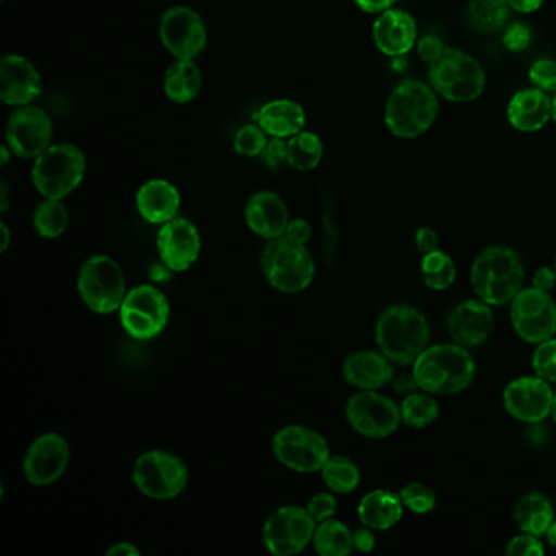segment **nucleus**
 <instances>
[{
	"instance_id": "f257e3e1",
	"label": "nucleus",
	"mask_w": 556,
	"mask_h": 556,
	"mask_svg": "<svg viewBox=\"0 0 556 556\" xmlns=\"http://www.w3.org/2000/svg\"><path fill=\"white\" fill-rule=\"evenodd\" d=\"M413 376L426 393L454 395L473 382L475 361L460 344H435L413 363Z\"/></svg>"
},
{
	"instance_id": "f03ea898",
	"label": "nucleus",
	"mask_w": 556,
	"mask_h": 556,
	"mask_svg": "<svg viewBox=\"0 0 556 556\" xmlns=\"http://www.w3.org/2000/svg\"><path fill=\"white\" fill-rule=\"evenodd\" d=\"M470 279L478 299L488 305H506L522 291L523 265L513 249L488 247L471 265Z\"/></svg>"
},
{
	"instance_id": "7ed1b4c3",
	"label": "nucleus",
	"mask_w": 556,
	"mask_h": 556,
	"mask_svg": "<svg viewBox=\"0 0 556 556\" xmlns=\"http://www.w3.org/2000/svg\"><path fill=\"white\" fill-rule=\"evenodd\" d=\"M376 340L380 353L399 366H409L428 348L429 325L418 308L393 305L377 321Z\"/></svg>"
},
{
	"instance_id": "20e7f679",
	"label": "nucleus",
	"mask_w": 556,
	"mask_h": 556,
	"mask_svg": "<svg viewBox=\"0 0 556 556\" xmlns=\"http://www.w3.org/2000/svg\"><path fill=\"white\" fill-rule=\"evenodd\" d=\"M438 113L434 89L421 80L406 79L392 90L387 100V128L400 139L419 138L434 125Z\"/></svg>"
},
{
	"instance_id": "39448f33",
	"label": "nucleus",
	"mask_w": 556,
	"mask_h": 556,
	"mask_svg": "<svg viewBox=\"0 0 556 556\" xmlns=\"http://www.w3.org/2000/svg\"><path fill=\"white\" fill-rule=\"evenodd\" d=\"M428 77L434 92L454 103L473 102L486 86L481 64L455 48H445L439 60L429 64Z\"/></svg>"
},
{
	"instance_id": "423d86ee",
	"label": "nucleus",
	"mask_w": 556,
	"mask_h": 556,
	"mask_svg": "<svg viewBox=\"0 0 556 556\" xmlns=\"http://www.w3.org/2000/svg\"><path fill=\"white\" fill-rule=\"evenodd\" d=\"M260 262L266 281L276 291L295 294L314 281L315 263L307 247L291 242L285 236L268 240Z\"/></svg>"
},
{
	"instance_id": "0eeeda50",
	"label": "nucleus",
	"mask_w": 556,
	"mask_h": 556,
	"mask_svg": "<svg viewBox=\"0 0 556 556\" xmlns=\"http://www.w3.org/2000/svg\"><path fill=\"white\" fill-rule=\"evenodd\" d=\"M86 168V157L76 146H50L40 157L35 159L31 180L41 197L64 200L83 184Z\"/></svg>"
},
{
	"instance_id": "6e6552de",
	"label": "nucleus",
	"mask_w": 556,
	"mask_h": 556,
	"mask_svg": "<svg viewBox=\"0 0 556 556\" xmlns=\"http://www.w3.org/2000/svg\"><path fill=\"white\" fill-rule=\"evenodd\" d=\"M77 289L84 304L102 315L119 311L128 294L122 266L106 255L90 256L84 263L77 278Z\"/></svg>"
},
{
	"instance_id": "1a4fd4ad",
	"label": "nucleus",
	"mask_w": 556,
	"mask_h": 556,
	"mask_svg": "<svg viewBox=\"0 0 556 556\" xmlns=\"http://www.w3.org/2000/svg\"><path fill=\"white\" fill-rule=\"evenodd\" d=\"M136 486L154 500H172L184 493L188 468L180 457L165 451L144 452L132 468Z\"/></svg>"
},
{
	"instance_id": "9d476101",
	"label": "nucleus",
	"mask_w": 556,
	"mask_h": 556,
	"mask_svg": "<svg viewBox=\"0 0 556 556\" xmlns=\"http://www.w3.org/2000/svg\"><path fill=\"white\" fill-rule=\"evenodd\" d=\"M170 304L167 298L151 285L138 286L126 294L119 318L126 333L136 340H151L167 327Z\"/></svg>"
},
{
	"instance_id": "9b49d317",
	"label": "nucleus",
	"mask_w": 556,
	"mask_h": 556,
	"mask_svg": "<svg viewBox=\"0 0 556 556\" xmlns=\"http://www.w3.org/2000/svg\"><path fill=\"white\" fill-rule=\"evenodd\" d=\"M276 458L289 470L314 473L330 458L327 439L307 426H286L273 439Z\"/></svg>"
},
{
	"instance_id": "f8f14e48",
	"label": "nucleus",
	"mask_w": 556,
	"mask_h": 556,
	"mask_svg": "<svg viewBox=\"0 0 556 556\" xmlns=\"http://www.w3.org/2000/svg\"><path fill=\"white\" fill-rule=\"evenodd\" d=\"M315 529L317 522L307 507L282 506L266 519L263 542L273 555H298L314 540Z\"/></svg>"
},
{
	"instance_id": "ddd939ff",
	"label": "nucleus",
	"mask_w": 556,
	"mask_h": 556,
	"mask_svg": "<svg viewBox=\"0 0 556 556\" xmlns=\"http://www.w3.org/2000/svg\"><path fill=\"white\" fill-rule=\"evenodd\" d=\"M514 330L530 344H540L556 333V304L549 292L522 289L510 302Z\"/></svg>"
},
{
	"instance_id": "4468645a",
	"label": "nucleus",
	"mask_w": 556,
	"mask_h": 556,
	"mask_svg": "<svg viewBox=\"0 0 556 556\" xmlns=\"http://www.w3.org/2000/svg\"><path fill=\"white\" fill-rule=\"evenodd\" d=\"M346 419L351 428L366 438H389L402 422V412L389 396L376 390H361L348 400Z\"/></svg>"
},
{
	"instance_id": "2eb2a0df",
	"label": "nucleus",
	"mask_w": 556,
	"mask_h": 556,
	"mask_svg": "<svg viewBox=\"0 0 556 556\" xmlns=\"http://www.w3.org/2000/svg\"><path fill=\"white\" fill-rule=\"evenodd\" d=\"M161 40L175 60H194L207 43L206 25L193 9L177 5L168 9L161 21Z\"/></svg>"
},
{
	"instance_id": "dca6fc26",
	"label": "nucleus",
	"mask_w": 556,
	"mask_h": 556,
	"mask_svg": "<svg viewBox=\"0 0 556 556\" xmlns=\"http://www.w3.org/2000/svg\"><path fill=\"white\" fill-rule=\"evenodd\" d=\"M8 146L21 159H37L53 139V122L37 106H18L8 123Z\"/></svg>"
},
{
	"instance_id": "f3484780",
	"label": "nucleus",
	"mask_w": 556,
	"mask_h": 556,
	"mask_svg": "<svg viewBox=\"0 0 556 556\" xmlns=\"http://www.w3.org/2000/svg\"><path fill=\"white\" fill-rule=\"evenodd\" d=\"M70 442L56 432L35 439L24 460L25 478L35 486H48L60 480L70 465Z\"/></svg>"
},
{
	"instance_id": "a211bd4d",
	"label": "nucleus",
	"mask_w": 556,
	"mask_h": 556,
	"mask_svg": "<svg viewBox=\"0 0 556 556\" xmlns=\"http://www.w3.org/2000/svg\"><path fill=\"white\" fill-rule=\"evenodd\" d=\"M553 390L542 377H519L503 393L504 408L517 421L542 422L552 409Z\"/></svg>"
},
{
	"instance_id": "6ab92c4d",
	"label": "nucleus",
	"mask_w": 556,
	"mask_h": 556,
	"mask_svg": "<svg viewBox=\"0 0 556 556\" xmlns=\"http://www.w3.org/2000/svg\"><path fill=\"white\" fill-rule=\"evenodd\" d=\"M157 250L162 262L170 271H187L201 252V237L197 226L185 217H175L162 224Z\"/></svg>"
},
{
	"instance_id": "aec40b11",
	"label": "nucleus",
	"mask_w": 556,
	"mask_h": 556,
	"mask_svg": "<svg viewBox=\"0 0 556 556\" xmlns=\"http://www.w3.org/2000/svg\"><path fill=\"white\" fill-rule=\"evenodd\" d=\"M41 93L37 67L18 54H5L0 61V99L5 105H30Z\"/></svg>"
},
{
	"instance_id": "412c9836",
	"label": "nucleus",
	"mask_w": 556,
	"mask_h": 556,
	"mask_svg": "<svg viewBox=\"0 0 556 556\" xmlns=\"http://www.w3.org/2000/svg\"><path fill=\"white\" fill-rule=\"evenodd\" d=\"M493 312L481 299L462 302L448 315V333L465 348L483 344L493 331Z\"/></svg>"
},
{
	"instance_id": "4be33fe9",
	"label": "nucleus",
	"mask_w": 556,
	"mask_h": 556,
	"mask_svg": "<svg viewBox=\"0 0 556 556\" xmlns=\"http://www.w3.org/2000/svg\"><path fill=\"white\" fill-rule=\"evenodd\" d=\"M372 37L380 53L392 58L403 56L412 51L418 38L415 18L408 12L389 9L374 22Z\"/></svg>"
},
{
	"instance_id": "5701e85b",
	"label": "nucleus",
	"mask_w": 556,
	"mask_h": 556,
	"mask_svg": "<svg viewBox=\"0 0 556 556\" xmlns=\"http://www.w3.org/2000/svg\"><path fill=\"white\" fill-rule=\"evenodd\" d=\"M245 220L253 233L265 240H275L285 236L291 219L288 206L278 194L258 191L247 203Z\"/></svg>"
},
{
	"instance_id": "b1692460",
	"label": "nucleus",
	"mask_w": 556,
	"mask_h": 556,
	"mask_svg": "<svg viewBox=\"0 0 556 556\" xmlns=\"http://www.w3.org/2000/svg\"><path fill=\"white\" fill-rule=\"evenodd\" d=\"M343 376L356 389L377 390L393 379L392 361L383 353L359 351L344 361Z\"/></svg>"
},
{
	"instance_id": "393cba45",
	"label": "nucleus",
	"mask_w": 556,
	"mask_h": 556,
	"mask_svg": "<svg viewBox=\"0 0 556 556\" xmlns=\"http://www.w3.org/2000/svg\"><path fill=\"white\" fill-rule=\"evenodd\" d=\"M181 198L177 188L167 180H149L139 188L136 206L142 219L151 224H165L177 217Z\"/></svg>"
},
{
	"instance_id": "a878e982",
	"label": "nucleus",
	"mask_w": 556,
	"mask_h": 556,
	"mask_svg": "<svg viewBox=\"0 0 556 556\" xmlns=\"http://www.w3.org/2000/svg\"><path fill=\"white\" fill-rule=\"evenodd\" d=\"M507 119L517 131H539L552 119V100L539 89L520 90L507 105Z\"/></svg>"
},
{
	"instance_id": "bb28decb",
	"label": "nucleus",
	"mask_w": 556,
	"mask_h": 556,
	"mask_svg": "<svg viewBox=\"0 0 556 556\" xmlns=\"http://www.w3.org/2000/svg\"><path fill=\"white\" fill-rule=\"evenodd\" d=\"M256 122L271 138L291 139L304 129L305 112L292 100H275L260 109Z\"/></svg>"
},
{
	"instance_id": "cd10ccee",
	"label": "nucleus",
	"mask_w": 556,
	"mask_h": 556,
	"mask_svg": "<svg viewBox=\"0 0 556 556\" xmlns=\"http://www.w3.org/2000/svg\"><path fill=\"white\" fill-rule=\"evenodd\" d=\"M403 503L400 494L389 490H376L361 500L357 514L361 522L372 530L392 529L402 519Z\"/></svg>"
},
{
	"instance_id": "c85d7f7f",
	"label": "nucleus",
	"mask_w": 556,
	"mask_h": 556,
	"mask_svg": "<svg viewBox=\"0 0 556 556\" xmlns=\"http://www.w3.org/2000/svg\"><path fill=\"white\" fill-rule=\"evenodd\" d=\"M513 519L522 532L542 536L555 520V510L542 493H527L514 504Z\"/></svg>"
},
{
	"instance_id": "c756f323",
	"label": "nucleus",
	"mask_w": 556,
	"mask_h": 556,
	"mask_svg": "<svg viewBox=\"0 0 556 556\" xmlns=\"http://www.w3.org/2000/svg\"><path fill=\"white\" fill-rule=\"evenodd\" d=\"M203 74L193 60H175L165 73V96L175 103H190L200 96Z\"/></svg>"
},
{
	"instance_id": "7c9ffc66",
	"label": "nucleus",
	"mask_w": 556,
	"mask_h": 556,
	"mask_svg": "<svg viewBox=\"0 0 556 556\" xmlns=\"http://www.w3.org/2000/svg\"><path fill=\"white\" fill-rule=\"evenodd\" d=\"M315 552L321 556H348L353 552V533L340 520L327 519L318 523L314 533Z\"/></svg>"
},
{
	"instance_id": "2f4dec72",
	"label": "nucleus",
	"mask_w": 556,
	"mask_h": 556,
	"mask_svg": "<svg viewBox=\"0 0 556 556\" xmlns=\"http://www.w3.org/2000/svg\"><path fill=\"white\" fill-rule=\"evenodd\" d=\"M324 157V144L314 132L301 131L288 142V165L298 172L314 170Z\"/></svg>"
},
{
	"instance_id": "473e14b6",
	"label": "nucleus",
	"mask_w": 556,
	"mask_h": 556,
	"mask_svg": "<svg viewBox=\"0 0 556 556\" xmlns=\"http://www.w3.org/2000/svg\"><path fill=\"white\" fill-rule=\"evenodd\" d=\"M320 473L324 483L334 493H353L361 483L359 468L344 455H330Z\"/></svg>"
},
{
	"instance_id": "72a5a7b5",
	"label": "nucleus",
	"mask_w": 556,
	"mask_h": 556,
	"mask_svg": "<svg viewBox=\"0 0 556 556\" xmlns=\"http://www.w3.org/2000/svg\"><path fill=\"white\" fill-rule=\"evenodd\" d=\"M70 213L61 200H45L34 213V227L45 239H58L66 232Z\"/></svg>"
},
{
	"instance_id": "f704fd0d",
	"label": "nucleus",
	"mask_w": 556,
	"mask_h": 556,
	"mask_svg": "<svg viewBox=\"0 0 556 556\" xmlns=\"http://www.w3.org/2000/svg\"><path fill=\"white\" fill-rule=\"evenodd\" d=\"M421 275L429 289L445 291L454 285L457 269H455L454 260L447 253L435 250L422 258Z\"/></svg>"
},
{
	"instance_id": "c9c22d12",
	"label": "nucleus",
	"mask_w": 556,
	"mask_h": 556,
	"mask_svg": "<svg viewBox=\"0 0 556 556\" xmlns=\"http://www.w3.org/2000/svg\"><path fill=\"white\" fill-rule=\"evenodd\" d=\"M509 17L507 0H471L468 18L481 31H496Z\"/></svg>"
},
{
	"instance_id": "e433bc0d",
	"label": "nucleus",
	"mask_w": 556,
	"mask_h": 556,
	"mask_svg": "<svg viewBox=\"0 0 556 556\" xmlns=\"http://www.w3.org/2000/svg\"><path fill=\"white\" fill-rule=\"evenodd\" d=\"M402 421L409 428L422 429L432 425L439 416V405L431 395L409 393L400 405Z\"/></svg>"
},
{
	"instance_id": "4c0bfd02",
	"label": "nucleus",
	"mask_w": 556,
	"mask_h": 556,
	"mask_svg": "<svg viewBox=\"0 0 556 556\" xmlns=\"http://www.w3.org/2000/svg\"><path fill=\"white\" fill-rule=\"evenodd\" d=\"M268 141L260 125H247L239 129L233 139V149L243 157H258L265 152Z\"/></svg>"
},
{
	"instance_id": "58836bf2",
	"label": "nucleus",
	"mask_w": 556,
	"mask_h": 556,
	"mask_svg": "<svg viewBox=\"0 0 556 556\" xmlns=\"http://www.w3.org/2000/svg\"><path fill=\"white\" fill-rule=\"evenodd\" d=\"M403 506L416 514L431 513L435 507V494L422 483H409L400 491Z\"/></svg>"
},
{
	"instance_id": "ea45409f",
	"label": "nucleus",
	"mask_w": 556,
	"mask_h": 556,
	"mask_svg": "<svg viewBox=\"0 0 556 556\" xmlns=\"http://www.w3.org/2000/svg\"><path fill=\"white\" fill-rule=\"evenodd\" d=\"M533 372L546 382H556V338L536 344L532 356Z\"/></svg>"
},
{
	"instance_id": "a19ab883",
	"label": "nucleus",
	"mask_w": 556,
	"mask_h": 556,
	"mask_svg": "<svg viewBox=\"0 0 556 556\" xmlns=\"http://www.w3.org/2000/svg\"><path fill=\"white\" fill-rule=\"evenodd\" d=\"M530 83L545 93H556V61L539 60L529 71Z\"/></svg>"
},
{
	"instance_id": "79ce46f5",
	"label": "nucleus",
	"mask_w": 556,
	"mask_h": 556,
	"mask_svg": "<svg viewBox=\"0 0 556 556\" xmlns=\"http://www.w3.org/2000/svg\"><path fill=\"white\" fill-rule=\"evenodd\" d=\"M506 553L513 556H542L545 553V546L540 542V536L522 532V535L514 536L507 543Z\"/></svg>"
},
{
	"instance_id": "37998d69",
	"label": "nucleus",
	"mask_w": 556,
	"mask_h": 556,
	"mask_svg": "<svg viewBox=\"0 0 556 556\" xmlns=\"http://www.w3.org/2000/svg\"><path fill=\"white\" fill-rule=\"evenodd\" d=\"M307 510L317 523L331 519L338 510L337 497L330 493L315 494L314 497L308 500Z\"/></svg>"
},
{
	"instance_id": "c03bdc74",
	"label": "nucleus",
	"mask_w": 556,
	"mask_h": 556,
	"mask_svg": "<svg viewBox=\"0 0 556 556\" xmlns=\"http://www.w3.org/2000/svg\"><path fill=\"white\" fill-rule=\"evenodd\" d=\"M532 43V31L527 25L514 24L504 31L503 45L513 53H522Z\"/></svg>"
},
{
	"instance_id": "a18cd8bd",
	"label": "nucleus",
	"mask_w": 556,
	"mask_h": 556,
	"mask_svg": "<svg viewBox=\"0 0 556 556\" xmlns=\"http://www.w3.org/2000/svg\"><path fill=\"white\" fill-rule=\"evenodd\" d=\"M263 159L273 170H278L282 165L288 164V142L285 139L275 138L266 146Z\"/></svg>"
},
{
	"instance_id": "49530a36",
	"label": "nucleus",
	"mask_w": 556,
	"mask_h": 556,
	"mask_svg": "<svg viewBox=\"0 0 556 556\" xmlns=\"http://www.w3.org/2000/svg\"><path fill=\"white\" fill-rule=\"evenodd\" d=\"M444 45L434 35H426L418 41V54L425 63H434L444 53Z\"/></svg>"
},
{
	"instance_id": "de8ad7c7",
	"label": "nucleus",
	"mask_w": 556,
	"mask_h": 556,
	"mask_svg": "<svg viewBox=\"0 0 556 556\" xmlns=\"http://www.w3.org/2000/svg\"><path fill=\"white\" fill-rule=\"evenodd\" d=\"M285 237L291 242L299 243V245H307L312 237L311 224L305 219L289 220L288 229H286Z\"/></svg>"
},
{
	"instance_id": "09e8293b",
	"label": "nucleus",
	"mask_w": 556,
	"mask_h": 556,
	"mask_svg": "<svg viewBox=\"0 0 556 556\" xmlns=\"http://www.w3.org/2000/svg\"><path fill=\"white\" fill-rule=\"evenodd\" d=\"M415 243L416 249H418L422 255L435 252V250H439L438 232L431 229V227H421V229H418V232H416Z\"/></svg>"
},
{
	"instance_id": "8fccbe9b",
	"label": "nucleus",
	"mask_w": 556,
	"mask_h": 556,
	"mask_svg": "<svg viewBox=\"0 0 556 556\" xmlns=\"http://www.w3.org/2000/svg\"><path fill=\"white\" fill-rule=\"evenodd\" d=\"M353 546L361 553H369L376 548V535L370 527L364 526L353 533Z\"/></svg>"
},
{
	"instance_id": "3c124183",
	"label": "nucleus",
	"mask_w": 556,
	"mask_h": 556,
	"mask_svg": "<svg viewBox=\"0 0 556 556\" xmlns=\"http://www.w3.org/2000/svg\"><path fill=\"white\" fill-rule=\"evenodd\" d=\"M532 281L533 288L549 292L556 285V271L555 269L548 268V266H543V268L536 269Z\"/></svg>"
},
{
	"instance_id": "603ef678",
	"label": "nucleus",
	"mask_w": 556,
	"mask_h": 556,
	"mask_svg": "<svg viewBox=\"0 0 556 556\" xmlns=\"http://www.w3.org/2000/svg\"><path fill=\"white\" fill-rule=\"evenodd\" d=\"M396 0H354V4L367 14H382L392 9Z\"/></svg>"
},
{
	"instance_id": "864d4df0",
	"label": "nucleus",
	"mask_w": 556,
	"mask_h": 556,
	"mask_svg": "<svg viewBox=\"0 0 556 556\" xmlns=\"http://www.w3.org/2000/svg\"><path fill=\"white\" fill-rule=\"evenodd\" d=\"M392 380L393 390L396 393H402V395H409V393L416 392V389H419L413 372L400 374L399 377H393Z\"/></svg>"
},
{
	"instance_id": "5fc2aeb1",
	"label": "nucleus",
	"mask_w": 556,
	"mask_h": 556,
	"mask_svg": "<svg viewBox=\"0 0 556 556\" xmlns=\"http://www.w3.org/2000/svg\"><path fill=\"white\" fill-rule=\"evenodd\" d=\"M543 2L545 0H507L509 8L520 14H532V12L539 11Z\"/></svg>"
},
{
	"instance_id": "6e6d98bb",
	"label": "nucleus",
	"mask_w": 556,
	"mask_h": 556,
	"mask_svg": "<svg viewBox=\"0 0 556 556\" xmlns=\"http://www.w3.org/2000/svg\"><path fill=\"white\" fill-rule=\"evenodd\" d=\"M141 552L132 543L119 542L106 549V556H139Z\"/></svg>"
},
{
	"instance_id": "4d7b16f0",
	"label": "nucleus",
	"mask_w": 556,
	"mask_h": 556,
	"mask_svg": "<svg viewBox=\"0 0 556 556\" xmlns=\"http://www.w3.org/2000/svg\"><path fill=\"white\" fill-rule=\"evenodd\" d=\"M0 230H2V245H0V252H8L9 245H11V230H9L8 224H0Z\"/></svg>"
},
{
	"instance_id": "13d9d810",
	"label": "nucleus",
	"mask_w": 556,
	"mask_h": 556,
	"mask_svg": "<svg viewBox=\"0 0 556 556\" xmlns=\"http://www.w3.org/2000/svg\"><path fill=\"white\" fill-rule=\"evenodd\" d=\"M546 540H548L549 545L555 546L556 548V520H553L552 526L546 530Z\"/></svg>"
},
{
	"instance_id": "bf43d9fd",
	"label": "nucleus",
	"mask_w": 556,
	"mask_h": 556,
	"mask_svg": "<svg viewBox=\"0 0 556 556\" xmlns=\"http://www.w3.org/2000/svg\"><path fill=\"white\" fill-rule=\"evenodd\" d=\"M9 207V191L8 185L2 184V213H5Z\"/></svg>"
},
{
	"instance_id": "052dcab7",
	"label": "nucleus",
	"mask_w": 556,
	"mask_h": 556,
	"mask_svg": "<svg viewBox=\"0 0 556 556\" xmlns=\"http://www.w3.org/2000/svg\"><path fill=\"white\" fill-rule=\"evenodd\" d=\"M11 148L8 144L2 148V165L9 164V157H11Z\"/></svg>"
},
{
	"instance_id": "680f3d73",
	"label": "nucleus",
	"mask_w": 556,
	"mask_h": 556,
	"mask_svg": "<svg viewBox=\"0 0 556 556\" xmlns=\"http://www.w3.org/2000/svg\"><path fill=\"white\" fill-rule=\"evenodd\" d=\"M549 416H552L553 421L556 422V395L553 396L552 409H549Z\"/></svg>"
},
{
	"instance_id": "e2e57ef3",
	"label": "nucleus",
	"mask_w": 556,
	"mask_h": 556,
	"mask_svg": "<svg viewBox=\"0 0 556 556\" xmlns=\"http://www.w3.org/2000/svg\"><path fill=\"white\" fill-rule=\"evenodd\" d=\"M552 119L555 122L556 125V93L555 99L552 100Z\"/></svg>"
},
{
	"instance_id": "0e129e2a",
	"label": "nucleus",
	"mask_w": 556,
	"mask_h": 556,
	"mask_svg": "<svg viewBox=\"0 0 556 556\" xmlns=\"http://www.w3.org/2000/svg\"><path fill=\"white\" fill-rule=\"evenodd\" d=\"M555 271H556V262H555Z\"/></svg>"
}]
</instances>
